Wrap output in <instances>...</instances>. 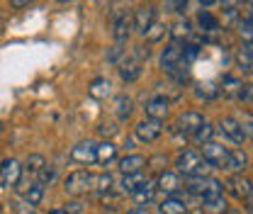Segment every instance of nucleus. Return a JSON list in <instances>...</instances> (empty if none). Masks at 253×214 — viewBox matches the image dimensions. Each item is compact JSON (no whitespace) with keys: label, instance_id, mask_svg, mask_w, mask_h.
Wrapping results in <instances>:
<instances>
[{"label":"nucleus","instance_id":"nucleus-40","mask_svg":"<svg viewBox=\"0 0 253 214\" xmlns=\"http://www.w3.org/2000/svg\"><path fill=\"white\" fill-rule=\"evenodd\" d=\"M239 124H241V129H244L246 139H253V112H244V115H241V120H239Z\"/></svg>","mask_w":253,"mask_h":214},{"label":"nucleus","instance_id":"nucleus-8","mask_svg":"<svg viewBox=\"0 0 253 214\" xmlns=\"http://www.w3.org/2000/svg\"><path fill=\"white\" fill-rule=\"evenodd\" d=\"M154 183H156V190L166 192V195L170 197V195H178V192L183 190V183H185V180H183V175L175 173V171H161Z\"/></svg>","mask_w":253,"mask_h":214},{"label":"nucleus","instance_id":"nucleus-42","mask_svg":"<svg viewBox=\"0 0 253 214\" xmlns=\"http://www.w3.org/2000/svg\"><path fill=\"white\" fill-rule=\"evenodd\" d=\"M54 178H56V168H54V166H51V168H49V166H46V168H44V171H42V173H39V180H37V183L46 185V183H51V180H54Z\"/></svg>","mask_w":253,"mask_h":214},{"label":"nucleus","instance_id":"nucleus-36","mask_svg":"<svg viewBox=\"0 0 253 214\" xmlns=\"http://www.w3.org/2000/svg\"><path fill=\"white\" fill-rule=\"evenodd\" d=\"M239 20H241V10H239V5L226 2V5H224V25H239Z\"/></svg>","mask_w":253,"mask_h":214},{"label":"nucleus","instance_id":"nucleus-35","mask_svg":"<svg viewBox=\"0 0 253 214\" xmlns=\"http://www.w3.org/2000/svg\"><path fill=\"white\" fill-rule=\"evenodd\" d=\"M212 136H214V127H212L210 122H205L197 131H195V136H192V139H195L200 146H205V144H210V141H212Z\"/></svg>","mask_w":253,"mask_h":214},{"label":"nucleus","instance_id":"nucleus-3","mask_svg":"<svg viewBox=\"0 0 253 214\" xmlns=\"http://www.w3.org/2000/svg\"><path fill=\"white\" fill-rule=\"evenodd\" d=\"M63 190H66V195H71V197L88 195L90 190H95V175L90 171H73V173L66 175Z\"/></svg>","mask_w":253,"mask_h":214},{"label":"nucleus","instance_id":"nucleus-24","mask_svg":"<svg viewBox=\"0 0 253 214\" xmlns=\"http://www.w3.org/2000/svg\"><path fill=\"white\" fill-rule=\"evenodd\" d=\"M244 168H249V156H246V151L236 149V151L229 153V163H226V171H231V173L241 175V173H244Z\"/></svg>","mask_w":253,"mask_h":214},{"label":"nucleus","instance_id":"nucleus-15","mask_svg":"<svg viewBox=\"0 0 253 214\" xmlns=\"http://www.w3.org/2000/svg\"><path fill=\"white\" fill-rule=\"evenodd\" d=\"M168 107H170V102H168V97H163V95H154V97L144 105L146 117H149V120H158V122H163V117H168Z\"/></svg>","mask_w":253,"mask_h":214},{"label":"nucleus","instance_id":"nucleus-27","mask_svg":"<svg viewBox=\"0 0 253 214\" xmlns=\"http://www.w3.org/2000/svg\"><path fill=\"white\" fill-rule=\"evenodd\" d=\"M88 92H90V97H95V100H107L112 95V83L107 78H95L93 83H90V88H88Z\"/></svg>","mask_w":253,"mask_h":214},{"label":"nucleus","instance_id":"nucleus-48","mask_svg":"<svg viewBox=\"0 0 253 214\" xmlns=\"http://www.w3.org/2000/svg\"><path fill=\"white\" fill-rule=\"evenodd\" d=\"M49 214H68V212H66V210H51Z\"/></svg>","mask_w":253,"mask_h":214},{"label":"nucleus","instance_id":"nucleus-44","mask_svg":"<svg viewBox=\"0 0 253 214\" xmlns=\"http://www.w3.org/2000/svg\"><path fill=\"white\" fill-rule=\"evenodd\" d=\"M68 214H81L83 212V202H78V200H73V202H68L66 207H63Z\"/></svg>","mask_w":253,"mask_h":214},{"label":"nucleus","instance_id":"nucleus-29","mask_svg":"<svg viewBox=\"0 0 253 214\" xmlns=\"http://www.w3.org/2000/svg\"><path fill=\"white\" fill-rule=\"evenodd\" d=\"M202 212L205 214H224L229 207H226V200H224V195H217V197H207V200H202Z\"/></svg>","mask_w":253,"mask_h":214},{"label":"nucleus","instance_id":"nucleus-16","mask_svg":"<svg viewBox=\"0 0 253 214\" xmlns=\"http://www.w3.org/2000/svg\"><path fill=\"white\" fill-rule=\"evenodd\" d=\"M146 163H149V161H146L141 153H129V156H125V158H120V173H122V175L141 173Z\"/></svg>","mask_w":253,"mask_h":214},{"label":"nucleus","instance_id":"nucleus-46","mask_svg":"<svg viewBox=\"0 0 253 214\" xmlns=\"http://www.w3.org/2000/svg\"><path fill=\"white\" fill-rule=\"evenodd\" d=\"M126 214H149V212H146V207H134V210H129Z\"/></svg>","mask_w":253,"mask_h":214},{"label":"nucleus","instance_id":"nucleus-38","mask_svg":"<svg viewBox=\"0 0 253 214\" xmlns=\"http://www.w3.org/2000/svg\"><path fill=\"white\" fill-rule=\"evenodd\" d=\"M166 32H168V27L166 25H161V22H154L151 27H149V32L144 34L149 42H158V39H163L166 37Z\"/></svg>","mask_w":253,"mask_h":214},{"label":"nucleus","instance_id":"nucleus-12","mask_svg":"<svg viewBox=\"0 0 253 214\" xmlns=\"http://www.w3.org/2000/svg\"><path fill=\"white\" fill-rule=\"evenodd\" d=\"M224 187H226V192L231 195V197H236V200H249L253 195V183L241 173V175H231L226 183H224Z\"/></svg>","mask_w":253,"mask_h":214},{"label":"nucleus","instance_id":"nucleus-19","mask_svg":"<svg viewBox=\"0 0 253 214\" xmlns=\"http://www.w3.org/2000/svg\"><path fill=\"white\" fill-rule=\"evenodd\" d=\"M156 195V183L154 180H146L136 192H131V200L136 202V207H149V202L154 200Z\"/></svg>","mask_w":253,"mask_h":214},{"label":"nucleus","instance_id":"nucleus-39","mask_svg":"<svg viewBox=\"0 0 253 214\" xmlns=\"http://www.w3.org/2000/svg\"><path fill=\"white\" fill-rule=\"evenodd\" d=\"M97 131H100V136H105V141H110L120 131V127H117V122H102L97 127Z\"/></svg>","mask_w":253,"mask_h":214},{"label":"nucleus","instance_id":"nucleus-2","mask_svg":"<svg viewBox=\"0 0 253 214\" xmlns=\"http://www.w3.org/2000/svg\"><path fill=\"white\" fill-rule=\"evenodd\" d=\"M183 187L188 190L190 195L200 197V200H207V197H217V195H224V183H219L217 178H188Z\"/></svg>","mask_w":253,"mask_h":214},{"label":"nucleus","instance_id":"nucleus-23","mask_svg":"<svg viewBox=\"0 0 253 214\" xmlns=\"http://www.w3.org/2000/svg\"><path fill=\"white\" fill-rule=\"evenodd\" d=\"M139 76H141V63H136L134 59L126 56L125 61L120 63V78H122L125 83H134Z\"/></svg>","mask_w":253,"mask_h":214},{"label":"nucleus","instance_id":"nucleus-43","mask_svg":"<svg viewBox=\"0 0 253 214\" xmlns=\"http://www.w3.org/2000/svg\"><path fill=\"white\" fill-rule=\"evenodd\" d=\"M239 100H241V102H246V105H253V83H249V86H244V88H241Z\"/></svg>","mask_w":253,"mask_h":214},{"label":"nucleus","instance_id":"nucleus-21","mask_svg":"<svg viewBox=\"0 0 253 214\" xmlns=\"http://www.w3.org/2000/svg\"><path fill=\"white\" fill-rule=\"evenodd\" d=\"M221 88H219V95H224V97H239V92H241V88H244V81L241 78H236V76H224L221 78V83H219Z\"/></svg>","mask_w":253,"mask_h":214},{"label":"nucleus","instance_id":"nucleus-10","mask_svg":"<svg viewBox=\"0 0 253 214\" xmlns=\"http://www.w3.org/2000/svg\"><path fill=\"white\" fill-rule=\"evenodd\" d=\"M20 178H22V166H20V161L5 158V161L0 163V185H2V187H15V185H20Z\"/></svg>","mask_w":253,"mask_h":214},{"label":"nucleus","instance_id":"nucleus-20","mask_svg":"<svg viewBox=\"0 0 253 214\" xmlns=\"http://www.w3.org/2000/svg\"><path fill=\"white\" fill-rule=\"evenodd\" d=\"M192 39V25L188 20H178L173 27H170V42L175 44H188Z\"/></svg>","mask_w":253,"mask_h":214},{"label":"nucleus","instance_id":"nucleus-45","mask_svg":"<svg viewBox=\"0 0 253 214\" xmlns=\"http://www.w3.org/2000/svg\"><path fill=\"white\" fill-rule=\"evenodd\" d=\"M166 7L175 10V12H183V10H188V2H166Z\"/></svg>","mask_w":253,"mask_h":214},{"label":"nucleus","instance_id":"nucleus-47","mask_svg":"<svg viewBox=\"0 0 253 214\" xmlns=\"http://www.w3.org/2000/svg\"><path fill=\"white\" fill-rule=\"evenodd\" d=\"M246 210H249V212L253 214V195H251V197H249V200H246Z\"/></svg>","mask_w":253,"mask_h":214},{"label":"nucleus","instance_id":"nucleus-28","mask_svg":"<svg viewBox=\"0 0 253 214\" xmlns=\"http://www.w3.org/2000/svg\"><path fill=\"white\" fill-rule=\"evenodd\" d=\"M46 168V158L42 156V153H32L27 156V161H25V166H22V171H27L32 178H39V173Z\"/></svg>","mask_w":253,"mask_h":214},{"label":"nucleus","instance_id":"nucleus-49","mask_svg":"<svg viewBox=\"0 0 253 214\" xmlns=\"http://www.w3.org/2000/svg\"><path fill=\"white\" fill-rule=\"evenodd\" d=\"M224 214H241V212H239V210H226Z\"/></svg>","mask_w":253,"mask_h":214},{"label":"nucleus","instance_id":"nucleus-11","mask_svg":"<svg viewBox=\"0 0 253 214\" xmlns=\"http://www.w3.org/2000/svg\"><path fill=\"white\" fill-rule=\"evenodd\" d=\"M129 34H131V15L129 12H112V37H115V44L125 46Z\"/></svg>","mask_w":253,"mask_h":214},{"label":"nucleus","instance_id":"nucleus-34","mask_svg":"<svg viewBox=\"0 0 253 214\" xmlns=\"http://www.w3.org/2000/svg\"><path fill=\"white\" fill-rule=\"evenodd\" d=\"M195 95L200 97V100H214L217 95H219V88L212 83V81H207V83H197V88H195Z\"/></svg>","mask_w":253,"mask_h":214},{"label":"nucleus","instance_id":"nucleus-13","mask_svg":"<svg viewBox=\"0 0 253 214\" xmlns=\"http://www.w3.org/2000/svg\"><path fill=\"white\" fill-rule=\"evenodd\" d=\"M217 129L221 131V136H224V139H229V141H231V144H236V146H241V144L246 141V134H244L241 124H239V120H234V117H221Z\"/></svg>","mask_w":253,"mask_h":214},{"label":"nucleus","instance_id":"nucleus-26","mask_svg":"<svg viewBox=\"0 0 253 214\" xmlns=\"http://www.w3.org/2000/svg\"><path fill=\"white\" fill-rule=\"evenodd\" d=\"M149 178H144V173H131V175H122V180H120V192H125V195H131V192H136L141 185L146 183Z\"/></svg>","mask_w":253,"mask_h":214},{"label":"nucleus","instance_id":"nucleus-22","mask_svg":"<svg viewBox=\"0 0 253 214\" xmlns=\"http://www.w3.org/2000/svg\"><path fill=\"white\" fill-rule=\"evenodd\" d=\"M197 27L202 34H217L221 30V22L212 15V12H207V10H202L200 15H197Z\"/></svg>","mask_w":253,"mask_h":214},{"label":"nucleus","instance_id":"nucleus-1","mask_svg":"<svg viewBox=\"0 0 253 214\" xmlns=\"http://www.w3.org/2000/svg\"><path fill=\"white\" fill-rule=\"evenodd\" d=\"M175 173L188 175V178H207L210 175V166L205 163L202 153L197 149H185L175 158Z\"/></svg>","mask_w":253,"mask_h":214},{"label":"nucleus","instance_id":"nucleus-7","mask_svg":"<svg viewBox=\"0 0 253 214\" xmlns=\"http://www.w3.org/2000/svg\"><path fill=\"white\" fill-rule=\"evenodd\" d=\"M161 134H163V122H158V120H141V122H136L134 127V136L141 141V144H154L161 139Z\"/></svg>","mask_w":253,"mask_h":214},{"label":"nucleus","instance_id":"nucleus-14","mask_svg":"<svg viewBox=\"0 0 253 214\" xmlns=\"http://www.w3.org/2000/svg\"><path fill=\"white\" fill-rule=\"evenodd\" d=\"M95 149H97V144H93V141H81V144H76V146L71 149L68 156H71V161L78 163V166H93Z\"/></svg>","mask_w":253,"mask_h":214},{"label":"nucleus","instance_id":"nucleus-31","mask_svg":"<svg viewBox=\"0 0 253 214\" xmlns=\"http://www.w3.org/2000/svg\"><path fill=\"white\" fill-rule=\"evenodd\" d=\"M22 197H25V202L30 205V207H37L39 202H42V197H44V185L42 183H32L25 192H22Z\"/></svg>","mask_w":253,"mask_h":214},{"label":"nucleus","instance_id":"nucleus-17","mask_svg":"<svg viewBox=\"0 0 253 214\" xmlns=\"http://www.w3.org/2000/svg\"><path fill=\"white\" fill-rule=\"evenodd\" d=\"M158 212L161 214H188V202L178 195H170L166 197L161 205H158Z\"/></svg>","mask_w":253,"mask_h":214},{"label":"nucleus","instance_id":"nucleus-5","mask_svg":"<svg viewBox=\"0 0 253 214\" xmlns=\"http://www.w3.org/2000/svg\"><path fill=\"white\" fill-rule=\"evenodd\" d=\"M202 158L210 168H219V171H226V163H229V153L231 149H226L224 144H217V141H210L202 146Z\"/></svg>","mask_w":253,"mask_h":214},{"label":"nucleus","instance_id":"nucleus-33","mask_svg":"<svg viewBox=\"0 0 253 214\" xmlns=\"http://www.w3.org/2000/svg\"><path fill=\"white\" fill-rule=\"evenodd\" d=\"M112 187H115V178L110 173L95 175V192L97 195H107V192H112Z\"/></svg>","mask_w":253,"mask_h":214},{"label":"nucleus","instance_id":"nucleus-18","mask_svg":"<svg viewBox=\"0 0 253 214\" xmlns=\"http://www.w3.org/2000/svg\"><path fill=\"white\" fill-rule=\"evenodd\" d=\"M115 158H117V146H115L112 141H102V144H97V149H95V163H100V166L107 168Z\"/></svg>","mask_w":253,"mask_h":214},{"label":"nucleus","instance_id":"nucleus-37","mask_svg":"<svg viewBox=\"0 0 253 214\" xmlns=\"http://www.w3.org/2000/svg\"><path fill=\"white\" fill-rule=\"evenodd\" d=\"M151 56V49H149V44H136L131 51H129V59H134L136 63H144L146 59Z\"/></svg>","mask_w":253,"mask_h":214},{"label":"nucleus","instance_id":"nucleus-32","mask_svg":"<svg viewBox=\"0 0 253 214\" xmlns=\"http://www.w3.org/2000/svg\"><path fill=\"white\" fill-rule=\"evenodd\" d=\"M236 32H239V37H241V42H244L246 46H253V22L251 20L241 17L239 25H236Z\"/></svg>","mask_w":253,"mask_h":214},{"label":"nucleus","instance_id":"nucleus-9","mask_svg":"<svg viewBox=\"0 0 253 214\" xmlns=\"http://www.w3.org/2000/svg\"><path fill=\"white\" fill-rule=\"evenodd\" d=\"M156 22V7L154 5H144V7H136L134 15H131V30L139 32L141 37L149 32V27Z\"/></svg>","mask_w":253,"mask_h":214},{"label":"nucleus","instance_id":"nucleus-30","mask_svg":"<svg viewBox=\"0 0 253 214\" xmlns=\"http://www.w3.org/2000/svg\"><path fill=\"white\" fill-rule=\"evenodd\" d=\"M236 66L244 71V73H253V46H241L239 51H236Z\"/></svg>","mask_w":253,"mask_h":214},{"label":"nucleus","instance_id":"nucleus-6","mask_svg":"<svg viewBox=\"0 0 253 214\" xmlns=\"http://www.w3.org/2000/svg\"><path fill=\"white\" fill-rule=\"evenodd\" d=\"M183 66V44H175V42H170V44H166V49L161 51V71L166 73V76H170L175 68H180ZM188 68V66H185Z\"/></svg>","mask_w":253,"mask_h":214},{"label":"nucleus","instance_id":"nucleus-41","mask_svg":"<svg viewBox=\"0 0 253 214\" xmlns=\"http://www.w3.org/2000/svg\"><path fill=\"white\" fill-rule=\"evenodd\" d=\"M126 54V49L122 44H115V46H110V51H107V61L110 63H122V56Z\"/></svg>","mask_w":253,"mask_h":214},{"label":"nucleus","instance_id":"nucleus-25","mask_svg":"<svg viewBox=\"0 0 253 214\" xmlns=\"http://www.w3.org/2000/svg\"><path fill=\"white\" fill-rule=\"evenodd\" d=\"M131 112H134V100L126 97V95H117L115 97V115H117V120L126 122L131 117Z\"/></svg>","mask_w":253,"mask_h":214},{"label":"nucleus","instance_id":"nucleus-50","mask_svg":"<svg viewBox=\"0 0 253 214\" xmlns=\"http://www.w3.org/2000/svg\"><path fill=\"white\" fill-rule=\"evenodd\" d=\"M25 214H37V212H34V210H27V212H25Z\"/></svg>","mask_w":253,"mask_h":214},{"label":"nucleus","instance_id":"nucleus-4","mask_svg":"<svg viewBox=\"0 0 253 214\" xmlns=\"http://www.w3.org/2000/svg\"><path fill=\"white\" fill-rule=\"evenodd\" d=\"M202 124H205V117H202L200 112H195V110H188V112L178 115V120H175V124H173V134L180 136V139L195 136V131H197Z\"/></svg>","mask_w":253,"mask_h":214}]
</instances>
